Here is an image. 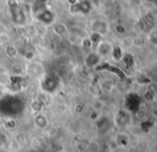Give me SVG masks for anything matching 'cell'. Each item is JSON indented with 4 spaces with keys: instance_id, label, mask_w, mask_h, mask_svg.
Here are the masks:
<instances>
[{
    "instance_id": "6da1fadb",
    "label": "cell",
    "mask_w": 157,
    "mask_h": 152,
    "mask_svg": "<svg viewBox=\"0 0 157 152\" xmlns=\"http://www.w3.org/2000/svg\"><path fill=\"white\" fill-rule=\"evenodd\" d=\"M33 17L45 26L54 25L56 15L48 6V0H34L31 6Z\"/></svg>"
},
{
    "instance_id": "7a4b0ae2",
    "label": "cell",
    "mask_w": 157,
    "mask_h": 152,
    "mask_svg": "<svg viewBox=\"0 0 157 152\" xmlns=\"http://www.w3.org/2000/svg\"><path fill=\"white\" fill-rule=\"evenodd\" d=\"M24 109V101L17 94L6 93L0 100V113L6 117H14Z\"/></svg>"
},
{
    "instance_id": "3957f363",
    "label": "cell",
    "mask_w": 157,
    "mask_h": 152,
    "mask_svg": "<svg viewBox=\"0 0 157 152\" xmlns=\"http://www.w3.org/2000/svg\"><path fill=\"white\" fill-rule=\"evenodd\" d=\"M8 10L10 18L13 23L18 27H24L27 24V16L24 11L23 6L19 4L16 0H9L8 1Z\"/></svg>"
},
{
    "instance_id": "277c9868",
    "label": "cell",
    "mask_w": 157,
    "mask_h": 152,
    "mask_svg": "<svg viewBox=\"0 0 157 152\" xmlns=\"http://www.w3.org/2000/svg\"><path fill=\"white\" fill-rule=\"evenodd\" d=\"M40 81V89L43 93L46 94H54L59 90L61 86V80L55 74L45 73L39 79Z\"/></svg>"
},
{
    "instance_id": "5b68a950",
    "label": "cell",
    "mask_w": 157,
    "mask_h": 152,
    "mask_svg": "<svg viewBox=\"0 0 157 152\" xmlns=\"http://www.w3.org/2000/svg\"><path fill=\"white\" fill-rule=\"evenodd\" d=\"M25 72L29 77H31V78H36V79H40L46 73L45 67H44L41 62L35 61V60L29 61V62L26 63Z\"/></svg>"
},
{
    "instance_id": "8992f818",
    "label": "cell",
    "mask_w": 157,
    "mask_h": 152,
    "mask_svg": "<svg viewBox=\"0 0 157 152\" xmlns=\"http://www.w3.org/2000/svg\"><path fill=\"white\" fill-rule=\"evenodd\" d=\"M24 84H25V78L21 75L15 74V75L10 76V79H9V88L12 91V93H16V92L23 90Z\"/></svg>"
},
{
    "instance_id": "52a82bcc",
    "label": "cell",
    "mask_w": 157,
    "mask_h": 152,
    "mask_svg": "<svg viewBox=\"0 0 157 152\" xmlns=\"http://www.w3.org/2000/svg\"><path fill=\"white\" fill-rule=\"evenodd\" d=\"M113 47H114V46L112 45L111 42L103 40V41H101V43H99L98 45L95 47V48H96V50H95V52L99 55V57H101V58H106V57H109V56H111V55H112Z\"/></svg>"
},
{
    "instance_id": "ba28073f",
    "label": "cell",
    "mask_w": 157,
    "mask_h": 152,
    "mask_svg": "<svg viewBox=\"0 0 157 152\" xmlns=\"http://www.w3.org/2000/svg\"><path fill=\"white\" fill-rule=\"evenodd\" d=\"M111 127V123L108 117L106 116H98L95 119V127H96L98 133H106Z\"/></svg>"
},
{
    "instance_id": "9c48e42d",
    "label": "cell",
    "mask_w": 157,
    "mask_h": 152,
    "mask_svg": "<svg viewBox=\"0 0 157 152\" xmlns=\"http://www.w3.org/2000/svg\"><path fill=\"white\" fill-rule=\"evenodd\" d=\"M92 10V6L89 1L79 0L76 4L71 6V11H73L72 13H80V14H89L90 11Z\"/></svg>"
},
{
    "instance_id": "30bf717a",
    "label": "cell",
    "mask_w": 157,
    "mask_h": 152,
    "mask_svg": "<svg viewBox=\"0 0 157 152\" xmlns=\"http://www.w3.org/2000/svg\"><path fill=\"white\" fill-rule=\"evenodd\" d=\"M33 124L35 127H37L39 130H45L49 125V120H48V117L43 113L34 114L33 116Z\"/></svg>"
},
{
    "instance_id": "8fae6325",
    "label": "cell",
    "mask_w": 157,
    "mask_h": 152,
    "mask_svg": "<svg viewBox=\"0 0 157 152\" xmlns=\"http://www.w3.org/2000/svg\"><path fill=\"white\" fill-rule=\"evenodd\" d=\"M101 58L99 57V55L96 52H90L87 54V56L85 57V64L88 68H96L97 65L101 63Z\"/></svg>"
},
{
    "instance_id": "7c38bea8",
    "label": "cell",
    "mask_w": 157,
    "mask_h": 152,
    "mask_svg": "<svg viewBox=\"0 0 157 152\" xmlns=\"http://www.w3.org/2000/svg\"><path fill=\"white\" fill-rule=\"evenodd\" d=\"M116 142L120 148H126L129 145V137L125 133H119L116 137Z\"/></svg>"
},
{
    "instance_id": "4fadbf2b",
    "label": "cell",
    "mask_w": 157,
    "mask_h": 152,
    "mask_svg": "<svg viewBox=\"0 0 157 152\" xmlns=\"http://www.w3.org/2000/svg\"><path fill=\"white\" fill-rule=\"evenodd\" d=\"M91 27H92V31L98 32V33H101V34H104L106 32V30H107L106 24L104 23L103 21H98V19L93 21Z\"/></svg>"
},
{
    "instance_id": "5bb4252c",
    "label": "cell",
    "mask_w": 157,
    "mask_h": 152,
    "mask_svg": "<svg viewBox=\"0 0 157 152\" xmlns=\"http://www.w3.org/2000/svg\"><path fill=\"white\" fill-rule=\"evenodd\" d=\"M4 53H6V57L10 59H15L18 56V49H17L16 46L12 45V44H6L4 46Z\"/></svg>"
},
{
    "instance_id": "9a60e30c",
    "label": "cell",
    "mask_w": 157,
    "mask_h": 152,
    "mask_svg": "<svg viewBox=\"0 0 157 152\" xmlns=\"http://www.w3.org/2000/svg\"><path fill=\"white\" fill-rule=\"evenodd\" d=\"M116 122L121 127L127 125L129 122V116L126 111H119L118 115H116Z\"/></svg>"
},
{
    "instance_id": "2e32d148",
    "label": "cell",
    "mask_w": 157,
    "mask_h": 152,
    "mask_svg": "<svg viewBox=\"0 0 157 152\" xmlns=\"http://www.w3.org/2000/svg\"><path fill=\"white\" fill-rule=\"evenodd\" d=\"M3 125H4V127H6L8 130L13 131V130H15L17 127L18 122H17V120L14 117H6L3 121Z\"/></svg>"
},
{
    "instance_id": "e0dca14e",
    "label": "cell",
    "mask_w": 157,
    "mask_h": 152,
    "mask_svg": "<svg viewBox=\"0 0 157 152\" xmlns=\"http://www.w3.org/2000/svg\"><path fill=\"white\" fill-rule=\"evenodd\" d=\"M30 107H31V109L34 114H39V113H43V109L45 108V104L42 103L41 101H39L37 99H35V100H33L31 102Z\"/></svg>"
},
{
    "instance_id": "ac0fdd59",
    "label": "cell",
    "mask_w": 157,
    "mask_h": 152,
    "mask_svg": "<svg viewBox=\"0 0 157 152\" xmlns=\"http://www.w3.org/2000/svg\"><path fill=\"white\" fill-rule=\"evenodd\" d=\"M87 111V107H86V104L82 102H77L74 104L73 106V113H74L76 116H82L83 114Z\"/></svg>"
},
{
    "instance_id": "d6986e66",
    "label": "cell",
    "mask_w": 157,
    "mask_h": 152,
    "mask_svg": "<svg viewBox=\"0 0 157 152\" xmlns=\"http://www.w3.org/2000/svg\"><path fill=\"white\" fill-rule=\"evenodd\" d=\"M88 38H89L90 42L92 43V46H93V47H96V46L103 41V34L98 33V32L92 31L91 34H90Z\"/></svg>"
},
{
    "instance_id": "ffe728a7",
    "label": "cell",
    "mask_w": 157,
    "mask_h": 152,
    "mask_svg": "<svg viewBox=\"0 0 157 152\" xmlns=\"http://www.w3.org/2000/svg\"><path fill=\"white\" fill-rule=\"evenodd\" d=\"M52 31L59 37H62L64 34L67 32V28L66 26L64 25L63 23H58V24H55L54 27H52Z\"/></svg>"
},
{
    "instance_id": "44dd1931",
    "label": "cell",
    "mask_w": 157,
    "mask_h": 152,
    "mask_svg": "<svg viewBox=\"0 0 157 152\" xmlns=\"http://www.w3.org/2000/svg\"><path fill=\"white\" fill-rule=\"evenodd\" d=\"M16 140L21 146H24L28 142L29 140V137H28V134L25 133V132H19L16 135Z\"/></svg>"
},
{
    "instance_id": "7402d4cb",
    "label": "cell",
    "mask_w": 157,
    "mask_h": 152,
    "mask_svg": "<svg viewBox=\"0 0 157 152\" xmlns=\"http://www.w3.org/2000/svg\"><path fill=\"white\" fill-rule=\"evenodd\" d=\"M121 60L124 62V64L126 65V67H132V65L134 64V62H135L134 57H132L130 54H128V53H124V54H123Z\"/></svg>"
},
{
    "instance_id": "603a6c76",
    "label": "cell",
    "mask_w": 157,
    "mask_h": 152,
    "mask_svg": "<svg viewBox=\"0 0 157 152\" xmlns=\"http://www.w3.org/2000/svg\"><path fill=\"white\" fill-rule=\"evenodd\" d=\"M113 88V83L112 80H109V79H105L104 81H101V89L105 92H110Z\"/></svg>"
},
{
    "instance_id": "cb8c5ba5",
    "label": "cell",
    "mask_w": 157,
    "mask_h": 152,
    "mask_svg": "<svg viewBox=\"0 0 157 152\" xmlns=\"http://www.w3.org/2000/svg\"><path fill=\"white\" fill-rule=\"evenodd\" d=\"M87 152H99V145L96 142H88Z\"/></svg>"
},
{
    "instance_id": "d4e9b609",
    "label": "cell",
    "mask_w": 157,
    "mask_h": 152,
    "mask_svg": "<svg viewBox=\"0 0 157 152\" xmlns=\"http://www.w3.org/2000/svg\"><path fill=\"white\" fill-rule=\"evenodd\" d=\"M24 58L26 59L27 62H29V61H33L35 59V52L32 49L26 50V53L24 54Z\"/></svg>"
},
{
    "instance_id": "484cf974",
    "label": "cell",
    "mask_w": 157,
    "mask_h": 152,
    "mask_svg": "<svg viewBox=\"0 0 157 152\" xmlns=\"http://www.w3.org/2000/svg\"><path fill=\"white\" fill-rule=\"evenodd\" d=\"M9 142V136L4 132H0V147H4Z\"/></svg>"
},
{
    "instance_id": "4316f807",
    "label": "cell",
    "mask_w": 157,
    "mask_h": 152,
    "mask_svg": "<svg viewBox=\"0 0 157 152\" xmlns=\"http://www.w3.org/2000/svg\"><path fill=\"white\" fill-rule=\"evenodd\" d=\"M77 150L79 152H87V148H88V142H79L76 146Z\"/></svg>"
},
{
    "instance_id": "83f0119b",
    "label": "cell",
    "mask_w": 157,
    "mask_h": 152,
    "mask_svg": "<svg viewBox=\"0 0 157 152\" xmlns=\"http://www.w3.org/2000/svg\"><path fill=\"white\" fill-rule=\"evenodd\" d=\"M81 45L83 46L85 48H87V49H91L93 46H92V43L90 42L89 38H85L82 40V42H81Z\"/></svg>"
},
{
    "instance_id": "f1b7e54d",
    "label": "cell",
    "mask_w": 157,
    "mask_h": 152,
    "mask_svg": "<svg viewBox=\"0 0 157 152\" xmlns=\"http://www.w3.org/2000/svg\"><path fill=\"white\" fill-rule=\"evenodd\" d=\"M150 42H151L153 45L157 46V31L152 32V33L150 34Z\"/></svg>"
},
{
    "instance_id": "f546056e",
    "label": "cell",
    "mask_w": 157,
    "mask_h": 152,
    "mask_svg": "<svg viewBox=\"0 0 157 152\" xmlns=\"http://www.w3.org/2000/svg\"><path fill=\"white\" fill-rule=\"evenodd\" d=\"M6 92H8V91H6V88L4 87V86L2 85L1 83H0V100H1V99L3 98L4 95H6Z\"/></svg>"
},
{
    "instance_id": "4dcf8cb0",
    "label": "cell",
    "mask_w": 157,
    "mask_h": 152,
    "mask_svg": "<svg viewBox=\"0 0 157 152\" xmlns=\"http://www.w3.org/2000/svg\"><path fill=\"white\" fill-rule=\"evenodd\" d=\"M116 31H118V33H120V34H124L126 32V28L123 27V26H117Z\"/></svg>"
},
{
    "instance_id": "1f68e13d",
    "label": "cell",
    "mask_w": 157,
    "mask_h": 152,
    "mask_svg": "<svg viewBox=\"0 0 157 152\" xmlns=\"http://www.w3.org/2000/svg\"><path fill=\"white\" fill-rule=\"evenodd\" d=\"M66 1H67V3L70 4V6H74V4H76L79 0H66Z\"/></svg>"
},
{
    "instance_id": "d6a6232c",
    "label": "cell",
    "mask_w": 157,
    "mask_h": 152,
    "mask_svg": "<svg viewBox=\"0 0 157 152\" xmlns=\"http://www.w3.org/2000/svg\"><path fill=\"white\" fill-rule=\"evenodd\" d=\"M0 152H11L8 148L6 147H0Z\"/></svg>"
},
{
    "instance_id": "836d02e7",
    "label": "cell",
    "mask_w": 157,
    "mask_h": 152,
    "mask_svg": "<svg viewBox=\"0 0 157 152\" xmlns=\"http://www.w3.org/2000/svg\"><path fill=\"white\" fill-rule=\"evenodd\" d=\"M55 152H64L62 149H59V150H57V151H55Z\"/></svg>"
},
{
    "instance_id": "e575fe53",
    "label": "cell",
    "mask_w": 157,
    "mask_h": 152,
    "mask_svg": "<svg viewBox=\"0 0 157 152\" xmlns=\"http://www.w3.org/2000/svg\"><path fill=\"white\" fill-rule=\"evenodd\" d=\"M1 46H2V44H1V41H0V47H1Z\"/></svg>"
},
{
    "instance_id": "d590c367",
    "label": "cell",
    "mask_w": 157,
    "mask_h": 152,
    "mask_svg": "<svg viewBox=\"0 0 157 152\" xmlns=\"http://www.w3.org/2000/svg\"><path fill=\"white\" fill-rule=\"evenodd\" d=\"M155 64H156V67H157V60H156V62H155Z\"/></svg>"
}]
</instances>
